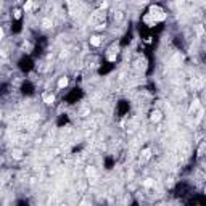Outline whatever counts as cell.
Returning <instances> with one entry per match:
<instances>
[{
	"label": "cell",
	"mask_w": 206,
	"mask_h": 206,
	"mask_svg": "<svg viewBox=\"0 0 206 206\" xmlns=\"http://www.w3.org/2000/svg\"><path fill=\"white\" fill-rule=\"evenodd\" d=\"M150 18L154 21V23H158V21H164L166 20V11L159 7V5H151L150 7V10H148V13H147Z\"/></svg>",
	"instance_id": "6da1fadb"
},
{
	"label": "cell",
	"mask_w": 206,
	"mask_h": 206,
	"mask_svg": "<svg viewBox=\"0 0 206 206\" xmlns=\"http://www.w3.org/2000/svg\"><path fill=\"white\" fill-rule=\"evenodd\" d=\"M42 100H44L45 105H53V103H55V94L50 92V90H47V92L42 94Z\"/></svg>",
	"instance_id": "7a4b0ae2"
},
{
	"label": "cell",
	"mask_w": 206,
	"mask_h": 206,
	"mask_svg": "<svg viewBox=\"0 0 206 206\" xmlns=\"http://www.w3.org/2000/svg\"><path fill=\"white\" fill-rule=\"evenodd\" d=\"M150 121L151 123H161L163 121V113L159 110H153L150 113Z\"/></svg>",
	"instance_id": "3957f363"
},
{
	"label": "cell",
	"mask_w": 206,
	"mask_h": 206,
	"mask_svg": "<svg viewBox=\"0 0 206 206\" xmlns=\"http://www.w3.org/2000/svg\"><path fill=\"white\" fill-rule=\"evenodd\" d=\"M68 84H69V79H68L66 76H61V77L58 79V82H56V89L61 90V89L68 87Z\"/></svg>",
	"instance_id": "277c9868"
},
{
	"label": "cell",
	"mask_w": 206,
	"mask_h": 206,
	"mask_svg": "<svg viewBox=\"0 0 206 206\" xmlns=\"http://www.w3.org/2000/svg\"><path fill=\"white\" fill-rule=\"evenodd\" d=\"M101 42H103V41H101V37H100V36H92V37L89 39V44L92 45V47H100Z\"/></svg>",
	"instance_id": "5b68a950"
},
{
	"label": "cell",
	"mask_w": 206,
	"mask_h": 206,
	"mask_svg": "<svg viewBox=\"0 0 206 206\" xmlns=\"http://www.w3.org/2000/svg\"><path fill=\"white\" fill-rule=\"evenodd\" d=\"M11 158L13 159H21L23 158V150L21 148H13V150H11Z\"/></svg>",
	"instance_id": "8992f818"
},
{
	"label": "cell",
	"mask_w": 206,
	"mask_h": 206,
	"mask_svg": "<svg viewBox=\"0 0 206 206\" xmlns=\"http://www.w3.org/2000/svg\"><path fill=\"white\" fill-rule=\"evenodd\" d=\"M41 24H42L44 29H50V27H53V21H52L50 18H42Z\"/></svg>",
	"instance_id": "52a82bcc"
},
{
	"label": "cell",
	"mask_w": 206,
	"mask_h": 206,
	"mask_svg": "<svg viewBox=\"0 0 206 206\" xmlns=\"http://www.w3.org/2000/svg\"><path fill=\"white\" fill-rule=\"evenodd\" d=\"M85 176L87 177H95L97 176V169L94 168V166H89V168L85 169Z\"/></svg>",
	"instance_id": "ba28073f"
},
{
	"label": "cell",
	"mask_w": 206,
	"mask_h": 206,
	"mask_svg": "<svg viewBox=\"0 0 206 206\" xmlns=\"http://www.w3.org/2000/svg\"><path fill=\"white\" fill-rule=\"evenodd\" d=\"M123 18H124V11H121V10L114 11V20H116V21H121Z\"/></svg>",
	"instance_id": "9c48e42d"
},
{
	"label": "cell",
	"mask_w": 206,
	"mask_h": 206,
	"mask_svg": "<svg viewBox=\"0 0 206 206\" xmlns=\"http://www.w3.org/2000/svg\"><path fill=\"white\" fill-rule=\"evenodd\" d=\"M150 156H151V151L148 150V148H147V150H144V151H142V158H144V159H148Z\"/></svg>",
	"instance_id": "30bf717a"
},
{
	"label": "cell",
	"mask_w": 206,
	"mask_h": 206,
	"mask_svg": "<svg viewBox=\"0 0 206 206\" xmlns=\"http://www.w3.org/2000/svg\"><path fill=\"white\" fill-rule=\"evenodd\" d=\"M21 13H23L21 10H15V11H13V16H15L16 20H20V18H21Z\"/></svg>",
	"instance_id": "8fae6325"
},
{
	"label": "cell",
	"mask_w": 206,
	"mask_h": 206,
	"mask_svg": "<svg viewBox=\"0 0 206 206\" xmlns=\"http://www.w3.org/2000/svg\"><path fill=\"white\" fill-rule=\"evenodd\" d=\"M198 108H200V101H198V100H195V101H193V105H192V111L198 110Z\"/></svg>",
	"instance_id": "7c38bea8"
},
{
	"label": "cell",
	"mask_w": 206,
	"mask_h": 206,
	"mask_svg": "<svg viewBox=\"0 0 206 206\" xmlns=\"http://www.w3.org/2000/svg\"><path fill=\"white\" fill-rule=\"evenodd\" d=\"M79 206H92V203H89V200H82V201L79 203Z\"/></svg>",
	"instance_id": "4fadbf2b"
},
{
	"label": "cell",
	"mask_w": 206,
	"mask_h": 206,
	"mask_svg": "<svg viewBox=\"0 0 206 206\" xmlns=\"http://www.w3.org/2000/svg\"><path fill=\"white\" fill-rule=\"evenodd\" d=\"M151 184H153V179H147V180L144 182V185H145V187H150Z\"/></svg>",
	"instance_id": "5bb4252c"
},
{
	"label": "cell",
	"mask_w": 206,
	"mask_h": 206,
	"mask_svg": "<svg viewBox=\"0 0 206 206\" xmlns=\"http://www.w3.org/2000/svg\"><path fill=\"white\" fill-rule=\"evenodd\" d=\"M3 37H5V29H3L2 26H0V41H2Z\"/></svg>",
	"instance_id": "9a60e30c"
},
{
	"label": "cell",
	"mask_w": 206,
	"mask_h": 206,
	"mask_svg": "<svg viewBox=\"0 0 206 206\" xmlns=\"http://www.w3.org/2000/svg\"><path fill=\"white\" fill-rule=\"evenodd\" d=\"M31 7H32V2H27V3L24 5V11H27V10H29Z\"/></svg>",
	"instance_id": "2e32d148"
}]
</instances>
